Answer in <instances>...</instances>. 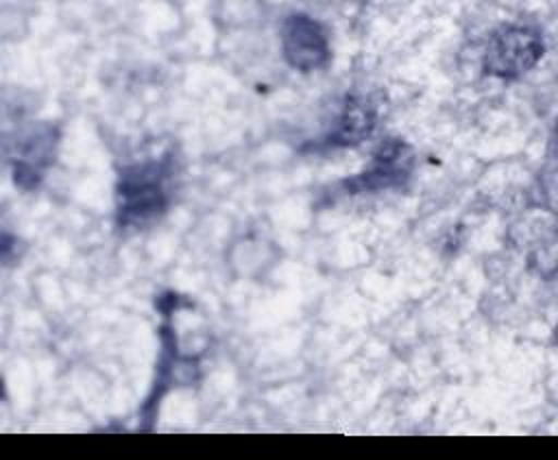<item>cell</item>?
<instances>
[{
	"label": "cell",
	"mask_w": 558,
	"mask_h": 460,
	"mask_svg": "<svg viewBox=\"0 0 558 460\" xmlns=\"http://www.w3.org/2000/svg\"><path fill=\"white\" fill-rule=\"evenodd\" d=\"M170 172V155L120 170L116 183V222L120 229H144L166 214Z\"/></svg>",
	"instance_id": "obj_1"
},
{
	"label": "cell",
	"mask_w": 558,
	"mask_h": 460,
	"mask_svg": "<svg viewBox=\"0 0 558 460\" xmlns=\"http://www.w3.org/2000/svg\"><path fill=\"white\" fill-rule=\"evenodd\" d=\"M545 55V35L532 24H501L490 33L482 72L497 78H519L527 74Z\"/></svg>",
	"instance_id": "obj_2"
},
{
	"label": "cell",
	"mask_w": 558,
	"mask_h": 460,
	"mask_svg": "<svg viewBox=\"0 0 558 460\" xmlns=\"http://www.w3.org/2000/svg\"><path fill=\"white\" fill-rule=\"evenodd\" d=\"M414 170V150L401 137L384 140L371 157V164L353 177H347L340 187L344 194L381 192L403 185Z\"/></svg>",
	"instance_id": "obj_3"
},
{
	"label": "cell",
	"mask_w": 558,
	"mask_h": 460,
	"mask_svg": "<svg viewBox=\"0 0 558 460\" xmlns=\"http://www.w3.org/2000/svg\"><path fill=\"white\" fill-rule=\"evenodd\" d=\"M281 55L286 63L303 74L320 70L331 59V46L327 28L307 13H290L283 17L281 28Z\"/></svg>",
	"instance_id": "obj_4"
},
{
	"label": "cell",
	"mask_w": 558,
	"mask_h": 460,
	"mask_svg": "<svg viewBox=\"0 0 558 460\" xmlns=\"http://www.w3.org/2000/svg\"><path fill=\"white\" fill-rule=\"evenodd\" d=\"M59 142V129L50 122L33 124L26 133L17 135L13 153H9V164L13 168V181L22 190H33L41 183L44 172L54 159V148Z\"/></svg>",
	"instance_id": "obj_5"
},
{
	"label": "cell",
	"mask_w": 558,
	"mask_h": 460,
	"mask_svg": "<svg viewBox=\"0 0 558 460\" xmlns=\"http://www.w3.org/2000/svg\"><path fill=\"white\" fill-rule=\"evenodd\" d=\"M161 338V353L157 362L155 384L150 388V395L146 397L142 410H140V429L150 432L157 419V408L163 395L172 384H192V375L198 371L196 364H192V358H181L177 349V334L170 323H163L159 327Z\"/></svg>",
	"instance_id": "obj_6"
},
{
	"label": "cell",
	"mask_w": 558,
	"mask_h": 460,
	"mask_svg": "<svg viewBox=\"0 0 558 460\" xmlns=\"http://www.w3.org/2000/svg\"><path fill=\"white\" fill-rule=\"evenodd\" d=\"M377 124V102L364 94H351L344 98L342 111L333 129L318 140L312 148H347L364 142Z\"/></svg>",
	"instance_id": "obj_7"
},
{
	"label": "cell",
	"mask_w": 558,
	"mask_h": 460,
	"mask_svg": "<svg viewBox=\"0 0 558 460\" xmlns=\"http://www.w3.org/2000/svg\"><path fill=\"white\" fill-rule=\"evenodd\" d=\"M181 296L177 294V292H172V290H168V292H163V294H159L157 299H155V307L168 318L170 314H172V310H177V307H181V305H192V303H181L179 301Z\"/></svg>",
	"instance_id": "obj_8"
}]
</instances>
